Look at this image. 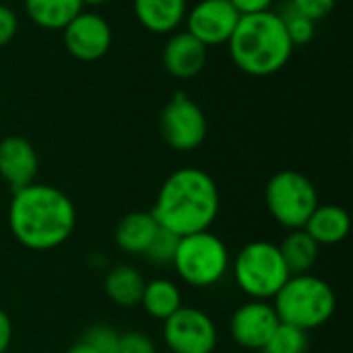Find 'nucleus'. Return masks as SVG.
I'll return each mask as SVG.
<instances>
[{
	"label": "nucleus",
	"instance_id": "39448f33",
	"mask_svg": "<svg viewBox=\"0 0 353 353\" xmlns=\"http://www.w3.org/2000/svg\"><path fill=\"white\" fill-rule=\"evenodd\" d=\"M234 277L238 288L252 300H273L292 277L279 246L254 240L246 244L234 261Z\"/></svg>",
	"mask_w": 353,
	"mask_h": 353
},
{
	"label": "nucleus",
	"instance_id": "f3484780",
	"mask_svg": "<svg viewBox=\"0 0 353 353\" xmlns=\"http://www.w3.org/2000/svg\"><path fill=\"white\" fill-rule=\"evenodd\" d=\"M157 228H159V223L155 221V217L151 213L134 211V213L124 215L118 221L114 240H116L118 248L128 254H145Z\"/></svg>",
	"mask_w": 353,
	"mask_h": 353
},
{
	"label": "nucleus",
	"instance_id": "b1692460",
	"mask_svg": "<svg viewBox=\"0 0 353 353\" xmlns=\"http://www.w3.org/2000/svg\"><path fill=\"white\" fill-rule=\"evenodd\" d=\"M178 242H180V236L172 234L170 230L165 228H157L149 248L145 250V259L151 261V263H157V265H168L174 261V254H176V248H178Z\"/></svg>",
	"mask_w": 353,
	"mask_h": 353
},
{
	"label": "nucleus",
	"instance_id": "a211bd4d",
	"mask_svg": "<svg viewBox=\"0 0 353 353\" xmlns=\"http://www.w3.org/2000/svg\"><path fill=\"white\" fill-rule=\"evenodd\" d=\"M81 10L83 0H25L27 17L41 29H64Z\"/></svg>",
	"mask_w": 353,
	"mask_h": 353
},
{
	"label": "nucleus",
	"instance_id": "f8f14e48",
	"mask_svg": "<svg viewBox=\"0 0 353 353\" xmlns=\"http://www.w3.org/2000/svg\"><path fill=\"white\" fill-rule=\"evenodd\" d=\"M279 327V316L273 304L265 300H250L240 306L230 321L232 339L244 350H263L275 329Z\"/></svg>",
	"mask_w": 353,
	"mask_h": 353
},
{
	"label": "nucleus",
	"instance_id": "6ab92c4d",
	"mask_svg": "<svg viewBox=\"0 0 353 353\" xmlns=\"http://www.w3.org/2000/svg\"><path fill=\"white\" fill-rule=\"evenodd\" d=\"M143 290L145 279L130 265H118L105 275V294L114 304L122 308H134L141 304Z\"/></svg>",
	"mask_w": 353,
	"mask_h": 353
},
{
	"label": "nucleus",
	"instance_id": "412c9836",
	"mask_svg": "<svg viewBox=\"0 0 353 353\" xmlns=\"http://www.w3.org/2000/svg\"><path fill=\"white\" fill-rule=\"evenodd\" d=\"M141 304L149 316H153L157 321H165L176 310L182 308V294H180L178 285L172 283L170 279H153V281L145 283Z\"/></svg>",
	"mask_w": 353,
	"mask_h": 353
},
{
	"label": "nucleus",
	"instance_id": "bb28decb",
	"mask_svg": "<svg viewBox=\"0 0 353 353\" xmlns=\"http://www.w3.org/2000/svg\"><path fill=\"white\" fill-rule=\"evenodd\" d=\"M118 353H157L155 343L141 331H128L120 335V350Z\"/></svg>",
	"mask_w": 353,
	"mask_h": 353
},
{
	"label": "nucleus",
	"instance_id": "aec40b11",
	"mask_svg": "<svg viewBox=\"0 0 353 353\" xmlns=\"http://www.w3.org/2000/svg\"><path fill=\"white\" fill-rule=\"evenodd\" d=\"M319 250H321V246L308 236V232L304 228L290 230V234L279 244V252H281L292 275L308 273L319 261Z\"/></svg>",
	"mask_w": 353,
	"mask_h": 353
},
{
	"label": "nucleus",
	"instance_id": "f257e3e1",
	"mask_svg": "<svg viewBox=\"0 0 353 353\" xmlns=\"http://www.w3.org/2000/svg\"><path fill=\"white\" fill-rule=\"evenodd\" d=\"M74 225V205L60 188L33 182L12 192L8 228L21 246L37 252L54 250L72 236Z\"/></svg>",
	"mask_w": 353,
	"mask_h": 353
},
{
	"label": "nucleus",
	"instance_id": "ddd939ff",
	"mask_svg": "<svg viewBox=\"0 0 353 353\" xmlns=\"http://www.w3.org/2000/svg\"><path fill=\"white\" fill-rule=\"evenodd\" d=\"M39 157L35 147L23 137H6L0 141V178L14 190L35 182Z\"/></svg>",
	"mask_w": 353,
	"mask_h": 353
},
{
	"label": "nucleus",
	"instance_id": "cd10ccee",
	"mask_svg": "<svg viewBox=\"0 0 353 353\" xmlns=\"http://www.w3.org/2000/svg\"><path fill=\"white\" fill-rule=\"evenodd\" d=\"M17 29H19L17 12L10 6L0 4V48L10 43V39L17 35Z\"/></svg>",
	"mask_w": 353,
	"mask_h": 353
},
{
	"label": "nucleus",
	"instance_id": "a878e982",
	"mask_svg": "<svg viewBox=\"0 0 353 353\" xmlns=\"http://www.w3.org/2000/svg\"><path fill=\"white\" fill-rule=\"evenodd\" d=\"M337 0H290V6L300 12L302 17L310 19V21H321L325 17H329L335 8Z\"/></svg>",
	"mask_w": 353,
	"mask_h": 353
},
{
	"label": "nucleus",
	"instance_id": "7ed1b4c3",
	"mask_svg": "<svg viewBox=\"0 0 353 353\" xmlns=\"http://www.w3.org/2000/svg\"><path fill=\"white\" fill-rule=\"evenodd\" d=\"M232 62L250 77H269L279 72L294 54V43L285 31L279 12L263 10L242 14L228 39Z\"/></svg>",
	"mask_w": 353,
	"mask_h": 353
},
{
	"label": "nucleus",
	"instance_id": "423d86ee",
	"mask_svg": "<svg viewBox=\"0 0 353 353\" xmlns=\"http://www.w3.org/2000/svg\"><path fill=\"white\" fill-rule=\"evenodd\" d=\"M172 265L184 283L192 288H211L225 277L230 252L223 240L207 230L182 236Z\"/></svg>",
	"mask_w": 353,
	"mask_h": 353
},
{
	"label": "nucleus",
	"instance_id": "2eb2a0df",
	"mask_svg": "<svg viewBox=\"0 0 353 353\" xmlns=\"http://www.w3.org/2000/svg\"><path fill=\"white\" fill-rule=\"evenodd\" d=\"M304 230L319 246L341 244L352 230L350 213L337 205H319L308 217Z\"/></svg>",
	"mask_w": 353,
	"mask_h": 353
},
{
	"label": "nucleus",
	"instance_id": "9d476101",
	"mask_svg": "<svg viewBox=\"0 0 353 353\" xmlns=\"http://www.w3.org/2000/svg\"><path fill=\"white\" fill-rule=\"evenodd\" d=\"M62 39L72 58L81 62H93L108 54L112 46V27L101 14L81 10L62 29Z\"/></svg>",
	"mask_w": 353,
	"mask_h": 353
},
{
	"label": "nucleus",
	"instance_id": "f03ea898",
	"mask_svg": "<svg viewBox=\"0 0 353 353\" xmlns=\"http://www.w3.org/2000/svg\"><path fill=\"white\" fill-rule=\"evenodd\" d=\"M219 188L215 180L199 168H182L161 184L151 215L159 228L176 236L207 232L219 215Z\"/></svg>",
	"mask_w": 353,
	"mask_h": 353
},
{
	"label": "nucleus",
	"instance_id": "9b49d317",
	"mask_svg": "<svg viewBox=\"0 0 353 353\" xmlns=\"http://www.w3.org/2000/svg\"><path fill=\"white\" fill-rule=\"evenodd\" d=\"M240 17L242 14L230 0H201L190 10H186L184 21L186 31L209 48L228 43Z\"/></svg>",
	"mask_w": 353,
	"mask_h": 353
},
{
	"label": "nucleus",
	"instance_id": "4468645a",
	"mask_svg": "<svg viewBox=\"0 0 353 353\" xmlns=\"http://www.w3.org/2000/svg\"><path fill=\"white\" fill-rule=\"evenodd\" d=\"M163 68L176 79H192L207 64V46H203L188 31L174 33L161 54Z\"/></svg>",
	"mask_w": 353,
	"mask_h": 353
},
{
	"label": "nucleus",
	"instance_id": "5701e85b",
	"mask_svg": "<svg viewBox=\"0 0 353 353\" xmlns=\"http://www.w3.org/2000/svg\"><path fill=\"white\" fill-rule=\"evenodd\" d=\"M279 17L283 19L285 31H288V35H290L294 48H296V46H306V43L312 41V37H314V33H316V23H314V21L302 17V14L296 12L290 4H288V8H285L283 12H279Z\"/></svg>",
	"mask_w": 353,
	"mask_h": 353
},
{
	"label": "nucleus",
	"instance_id": "c85d7f7f",
	"mask_svg": "<svg viewBox=\"0 0 353 353\" xmlns=\"http://www.w3.org/2000/svg\"><path fill=\"white\" fill-rule=\"evenodd\" d=\"M230 2L240 14H254V12L271 10V4H273V0H230Z\"/></svg>",
	"mask_w": 353,
	"mask_h": 353
},
{
	"label": "nucleus",
	"instance_id": "20e7f679",
	"mask_svg": "<svg viewBox=\"0 0 353 353\" xmlns=\"http://www.w3.org/2000/svg\"><path fill=\"white\" fill-rule=\"evenodd\" d=\"M273 300L279 323L298 327L306 333L329 323L337 308L333 288L310 273L292 275Z\"/></svg>",
	"mask_w": 353,
	"mask_h": 353
},
{
	"label": "nucleus",
	"instance_id": "6e6552de",
	"mask_svg": "<svg viewBox=\"0 0 353 353\" xmlns=\"http://www.w3.org/2000/svg\"><path fill=\"white\" fill-rule=\"evenodd\" d=\"M159 130L172 149L192 151L207 139V118L196 101L178 91L159 114Z\"/></svg>",
	"mask_w": 353,
	"mask_h": 353
},
{
	"label": "nucleus",
	"instance_id": "4be33fe9",
	"mask_svg": "<svg viewBox=\"0 0 353 353\" xmlns=\"http://www.w3.org/2000/svg\"><path fill=\"white\" fill-rule=\"evenodd\" d=\"M308 333L279 323V327L275 329V333L271 335V339L267 341V345L261 350L263 353H306L308 352Z\"/></svg>",
	"mask_w": 353,
	"mask_h": 353
},
{
	"label": "nucleus",
	"instance_id": "7c9ffc66",
	"mask_svg": "<svg viewBox=\"0 0 353 353\" xmlns=\"http://www.w3.org/2000/svg\"><path fill=\"white\" fill-rule=\"evenodd\" d=\"M66 353H95V352H93L85 341H79V343H74V345H72V347H70Z\"/></svg>",
	"mask_w": 353,
	"mask_h": 353
},
{
	"label": "nucleus",
	"instance_id": "2f4dec72",
	"mask_svg": "<svg viewBox=\"0 0 353 353\" xmlns=\"http://www.w3.org/2000/svg\"><path fill=\"white\" fill-rule=\"evenodd\" d=\"M105 2H110V0H83L85 6H101V4H105Z\"/></svg>",
	"mask_w": 353,
	"mask_h": 353
},
{
	"label": "nucleus",
	"instance_id": "393cba45",
	"mask_svg": "<svg viewBox=\"0 0 353 353\" xmlns=\"http://www.w3.org/2000/svg\"><path fill=\"white\" fill-rule=\"evenodd\" d=\"M81 341H85L95 353H118L120 350V333L108 325L91 327Z\"/></svg>",
	"mask_w": 353,
	"mask_h": 353
},
{
	"label": "nucleus",
	"instance_id": "c756f323",
	"mask_svg": "<svg viewBox=\"0 0 353 353\" xmlns=\"http://www.w3.org/2000/svg\"><path fill=\"white\" fill-rule=\"evenodd\" d=\"M12 341V325L8 314L0 308V353H6Z\"/></svg>",
	"mask_w": 353,
	"mask_h": 353
},
{
	"label": "nucleus",
	"instance_id": "1a4fd4ad",
	"mask_svg": "<svg viewBox=\"0 0 353 353\" xmlns=\"http://www.w3.org/2000/svg\"><path fill=\"white\" fill-rule=\"evenodd\" d=\"M163 341L170 353H213L217 327L207 312L182 306L163 321Z\"/></svg>",
	"mask_w": 353,
	"mask_h": 353
},
{
	"label": "nucleus",
	"instance_id": "dca6fc26",
	"mask_svg": "<svg viewBox=\"0 0 353 353\" xmlns=\"http://www.w3.org/2000/svg\"><path fill=\"white\" fill-rule=\"evenodd\" d=\"M137 21L153 33H172L186 17V0H132Z\"/></svg>",
	"mask_w": 353,
	"mask_h": 353
},
{
	"label": "nucleus",
	"instance_id": "0eeeda50",
	"mask_svg": "<svg viewBox=\"0 0 353 353\" xmlns=\"http://www.w3.org/2000/svg\"><path fill=\"white\" fill-rule=\"evenodd\" d=\"M265 203L271 217L285 230H302L319 207L314 184L296 170H281L271 176L265 188Z\"/></svg>",
	"mask_w": 353,
	"mask_h": 353
}]
</instances>
